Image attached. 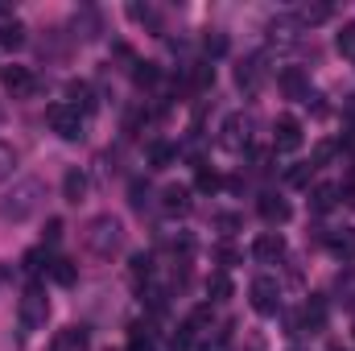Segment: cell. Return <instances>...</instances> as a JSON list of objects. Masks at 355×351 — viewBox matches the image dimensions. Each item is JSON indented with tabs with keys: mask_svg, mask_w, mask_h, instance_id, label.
Returning a JSON list of instances; mask_svg holds the SVG:
<instances>
[{
	"mask_svg": "<svg viewBox=\"0 0 355 351\" xmlns=\"http://www.w3.org/2000/svg\"><path fill=\"white\" fill-rule=\"evenodd\" d=\"M46 203V186L37 178H21L4 198H0V219L4 223H25L29 215H37Z\"/></svg>",
	"mask_w": 355,
	"mask_h": 351,
	"instance_id": "cell-1",
	"label": "cell"
},
{
	"mask_svg": "<svg viewBox=\"0 0 355 351\" xmlns=\"http://www.w3.org/2000/svg\"><path fill=\"white\" fill-rule=\"evenodd\" d=\"M87 248L95 257H103V261H112L120 248H124V223L116 219V215H95L87 223Z\"/></svg>",
	"mask_w": 355,
	"mask_h": 351,
	"instance_id": "cell-2",
	"label": "cell"
},
{
	"mask_svg": "<svg viewBox=\"0 0 355 351\" xmlns=\"http://www.w3.org/2000/svg\"><path fill=\"white\" fill-rule=\"evenodd\" d=\"M46 318H50V298L42 285H29L17 302V323H21V331H42Z\"/></svg>",
	"mask_w": 355,
	"mask_h": 351,
	"instance_id": "cell-3",
	"label": "cell"
},
{
	"mask_svg": "<svg viewBox=\"0 0 355 351\" xmlns=\"http://www.w3.org/2000/svg\"><path fill=\"white\" fill-rule=\"evenodd\" d=\"M252 116L248 112H232L223 124H219V145L227 149V153H244L248 145H252Z\"/></svg>",
	"mask_w": 355,
	"mask_h": 351,
	"instance_id": "cell-4",
	"label": "cell"
},
{
	"mask_svg": "<svg viewBox=\"0 0 355 351\" xmlns=\"http://www.w3.org/2000/svg\"><path fill=\"white\" fill-rule=\"evenodd\" d=\"M248 298H252V310H257V314L272 318V314L281 310V285H277V277L261 273V277L248 285Z\"/></svg>",
	"mask_w": 355,
	"mask_h": 351,
	"instance_id": "cell-5",
	"label": "cell"
},
{
	"mask_svg": "<svg viewBox=\"0 0 355 351\" xmlns=\"http://www.w3.org/2000/svg\"><path fill=\"white\" fill-rule=\"evenodd\" d=\"M50 128H54L62 141H83V112L71 108V103H54V108H50Z\"/></svg>",
	"mask_w": 355,
	"mask_h": 351,
	"instance_id": "cell-6",
	"label": "cell"
},
{
	"mask_svg": "<svg viewBox=\"0 0 355 351\" xmlns=\"http://www.w3.org/2000/svg\"><path fill=\"white\" fill-rule=\"evenodd\" d=\"M0 83H4V91H8L12 99H29V95L37 91V79H33V71H29V67H4Z\"/></svg>",
	"mask_w": 355,
	"mask_h": 351,
	"instance_id": "cell-7",
	"label": "cell"
},
{
	"mask_svg": "<svg viewBox=\"0 0 355 351\" xmlns=\"http://www.w3.org/2000/svg\"><path fill=\"white\" fill-rule=\"evenodd\" d=\"M272 149H277V153L302 149V124H297L293 116H281V120L272 124Z\"/></svg>",
	"mask_w": 355,
	"mask_h": 351,
	"instance_id": "cell-8",
	"label": "cell"
},
{
	"mask_svg": "<svg viewBox=\"0 0 355 351\" xmlns=\"http://www.w3.org/2000/svg\"><path fill=\"white\" fill-rule=\"evenodd\" d=\"M252 257L261 264H277L281 257H285V240L277 236V232H265V236H257L252 240Z\"/></svg>",
	"mask_w": 355,
	"mask_h": 351,
	"instance_id": "cell-9",
	"label": "cell"
},
{
	"mask_svg": "<svg viewBox=\"0 0 355 351\" xmlns=\"http://www.w3.org/2000/svg\"><path fill=\"white\" fill-rule=\"evenodd\" d=\"M327 252H331L335 261H352L355 257V228H335V232H327Z\"/></svg>",
	"mask_w": 355,
	"mask_h": 351,
	"instance_id": "cell-10",
	"label": "cell"
},
{
	"mask_svg": "<svg viewBox=\"0 0 355 351\" xmlns=\"http://www.w3.org/2000/svg\"><path fill=\"white\" fill-rule=\"evenodd\" d=\"M297 33H302V25L293 21V17H277V21H268V42L272 46H297Z\"/></svg>",
	"mask_w": 355,
	"mask_h": 351,
	"instance_id": "cell-11",
	"label": "cell"
},
{
	"mask_svg": "<svg viewBox=\"0 0 355 351\" xmlns=\"http://www.w3.org/2000/svg\"><path fill=\"white\" fill-rule=\"evenodd\" d=\"M281 87H285L289 99H306V103H310V83H306V75H302L297 67H285V71H281Z\"/></svg>",
	"mask_w": 355,
	"mask_h": 351,
	"instance_id": "cell-12",
	"label": "cell"
},
{
	"mask_svg": "<svg viewBox=\"0 0 355 351\" xmlns=\"http://www.w3.org/2000/svg\"><path fill=\"white\" fill-rule=\"evenodd\" d=\"M289 215H293V211H289V203H285L281 194H265V198H261V219H265V223H285Z\"/></svg>",
	"mask_w": 355,
	"mask_h": 351,
	"instance_id": "cell-13",
	"label": "cell"
},
{
	"mask_svg": "<svg viewBox=\"0 0 355 351\" xmlns=\"http://www.w3.org/2000/svg\"><path fill=\"white\" fill-rule=\"evenodd\" d=\"M236 83H240L244 91H257L261 83H265V67H261L257 58H248V62H240V67H236Z\"/></svg>",
	"mask_w": 355,
	"mask_h": 351,
	"instance_id": "cell-14",
	"label": "cell"
},
{
	"mask_svg": "<svg viewBox=\"0 0 355 351\" xmlns=\"http://www.w3.org/2000/svg\"><path fill=\"white\" fill-rule=\"evenodd\" d=\"M62 194H67V203H83V194H87V174H83L79 166L67 170V178H62Z\"/></svg>",
	"mask_w": 355,
	"mask_h": 351,
	"instance_id": "cell-15",
	"label": "cell"
},
{
	"mask_svg": "<svg viewBox=\"0 0 355 351\" xmlns=\"http://www.w3.org/2000/svg\"><path fill=\"white\" fill-rule=\"evenodd\" d=\"M162 207H166L170 215H186V211H190V190H186V186H166V190H162Z\"/></svg>",
	"mask_w": 355,
	"mask_h": 351,
	"instance_id": "cell-16",
	"label": "cell"
},
{
	"mask_svg": "<svg viewBox=\"0 0 355 351\" xmlns=\"http://www.w3.org/2000/svg\"><path fill=\"white\" fill-rule=\"evenodd\" d=\"M87 327H67L58 339H54V351H87Z\"/></svg>",
	"mask_w": 355,
	"mask_h": 351,
	"instance_id": "cell-17",
	"label": "cell"
},
{
	"mask_svg": "<svg viewBox=\"0 0 355 351\" xmlns=\"http://www.w3.org/2000/svg\"><path fill=\"white\" fill-rule=\"evenodd\" d=\"M327 17H331V8H327V4H302V8L293 12V21H297V25H322Z\"/></svg>",
	"mask_w": 355,
	"mask_h": 351,
	"instance_id": "cell-18",
	"label": "cell"
},
{
	"mask_svg": "<svg viewBox=\"0 0 355 351\" xmlns=\"http://www.w3.org/2000/svg\"><path fill=\"white\" fill-rule=\"evenodd\" d=\"M0 46H4V50H21V46H25V25H17V21L0 25Z\"/></svg>",
	"mask_w": 355,
	"mask_h": 351,
	"instance_id": "cell-19",
	"label": "cell"
},
{
	"mask_svg": "<svg viewBox=\"0 0 355 351\" xmlns=\"http://www.w3.org/2000/svg\"><path fill=\"white\" fill-rule=\"evenodd\" d=\"M178 157L174 145H166V141H157V145H149V162H153V170H166L170 162Z\"/></svg>",
	"mask_w": 355,
	"mask_h": 351,
	"instance_id": "cell-20",
	"label": "cell"
},
{
	"mask_svg": "<svg viewBox=\"0 0 355 351\" xmlns=\"http://www.w3.org/2000/svg\"><path fill=\"white\" fill-rule=\"evenodd\" d=\"M207 293H211V302H223V298H232V281H227V273H215V277L207 281Z\"/></svg>",
	"mask_w": 355,
	"mask_h": 351,
	"instance_id": "cell-21",
	"label": "cell"
},
{
	"mask_svg": "<svg viewBox=\"0 0 355 351\" xmlns=\"http://www.w3.org/2000/svg\"><path fill=\"white\" fill-rule=\"evenodd\" d=\"M67 95H71V108H91V87L87 83L71 79V83H67Z\"/></svg>",
	"mask_w": 355,
	"mask_h": 351,
	"instance_id": "cell-22",
	"label": "cell"
},
{
	"mask_svg": "<svg viewBox=\"0 0 355 351\" xmlns=\"http://www.w3.org/2000/svg\"><path fill=\"white\" fill-rule=\"evenodd\" d=\"M50 277H54L58 285H75V277H79V273H75V264H71V261H50Z\"/></svg>",
	"mask_w": 355,
	"mask_h": 351,
	"instance_id": "cell-23",
	"label": "cell"
},
{
	"mask_svg": "<svg viewBox=\"0 0 355 351\" xmlns=\"http://www.w3.org/2000/svg\"><path fill=\"white\" fill-rule=\"evenodd\" d=\"M335 198H339V186H318L314 190V211H331Z\"/></svg>",
	"mask_w": 355,
	"mask_h": 351,
	"instance_id": "cell-24",
	"label": "cell"
},
{
	"mask_svg": "<svg viewBox=\"0 0 355 351\" xmlns=\"http://www.w3.org/2000/svg\"><path fill=\"white\" fill-rule=\"evenodd\" d=\"M128 351H157L145 327H132V335H128Z\"/></svg>",
	"mask_w": 355,
	"mask_h": 351,
	"instance_id": "cell-25",
	"label": "cell"
},
{
	"mask_svg": "<svg viewBox=\"0 0 355 351\" xmlns=\"http://www.w3.org/2000/svg\"><path fill=\"white\" fill-rule=\"evenodd\" d=\"M12 166H17V149L0 141V182H4V178L12 174Z\"/></svg>",
	"mask_w": 355,
	"mask_h": 351,
	"instance_id": "cell-26",
	"label": "cell"
},
{
	"mask_svg": "<svg viewBox=\"0 0 355 351\" xmlns=\"http://www.w3.org/2000/svg\"><path fill=\"white\" fill-rule=\"evenodd\" d=\"M339 54L355 58V25H343V33H339Z\"/></svg>",
	"mask_w": 355,
	"mask_h": 351,
	"instance_id": "cell-27",
	"label": "cell"
},
{
	"mask_svg": "<svg viewBox=\"0 0 355 351\" xmlns=\"http://www.w3.org/2000/svg\"><path fill=\"white\" fill-rule=\"evenodd\" d=\"M132 207H137V211H145V207H149V186L132 182Z\"/></svg>",
	"mask_w": 355,
	"mask_h": 351,
	"instance_id": "cell-28",
	"label": "cell"
},
{
	"mask_svg": "<svg viewBox=\"0 0 355 351\" xmlns=\"http://www.w3.org/2000/svg\"><path fill=\"white\" fill-rule=\"evenodd\" d=\"M149 264H153V257L137 252V257H132V277H149Z\"/></svg>",
	"mask_w": 355,
	"mask_h": 351,
	"instance_id": "cell-29",
	"label": "cell"
},
{
	"mask_svg": "<svg viewBox=\"0 0 355 351\" xmlns=\"http://www.w3.org/2000/svg\"><path fill=\"white\" fill-rule=\"evenodd\" d=\"M227 50V37L223 33H207V54H223Z\"/></svg>",
	"mask_w": 355,
	"mask_h": 351,
	"instance_id": "cell-30",
	"label": "cell"
},
{
	"mask_svg": "<svg viewBox=\"0 0 355 351\" xmlns=\"http://www.w3.org/2000/svg\"><path fill=\"white\" fill-rule=\"evenodd\" d=\"M42 261H46V248H33V252H25V268H29V273H37V268H42Z\"/></svg>",
	"mask_w": 355,
	"mask_h": 351,
	"instance_id": "cell-31",
	"label": "cell"
},
{
	"mask_svg": "<svg viewBox=\"0 0 355 351\" xmlns=\"http://www.w3.org/2000/svg\"><path fill=\"white\" fill-rule=\"evenodd\" d=\"M215 186H219V178L211 170H198V190H215Z\"/></svg>",
	"mask_w": 355,
	"mask_h": 351,
	"instance_id": "cell-32",
	"label": "cell"
},
{
	"mask_svg": "<svg viewBox=\"0 0 355 351\" xmlns=\"http://www.w3.org/2000/svg\"><path fill=\"white\" fill-rule=\"evenodd\" d=\"M58 236H62V219H50V228H46V240H50V244H54V240H58Z\"/></svg>",
	"mask_w": 355,
	"mask_h": 351,
	"instance_id": "cell-33",
	"label": "cell"
},
{
	"mask_svg": "<svg viewBox=\"0 0 355 351\" xmlns=\"http://www.w3.org/2000/svg\"><path fill=\"white\" fill-rule=\"evenodd\" d=\"M202 351H227V335L219 331V335H215V339H211V343H207Z\"/></svg>",
	"mask_w": 355,
	"mask_h": 351,
	"instance_id": "cell-34",
	"label": "cell"
}]
</instances>
